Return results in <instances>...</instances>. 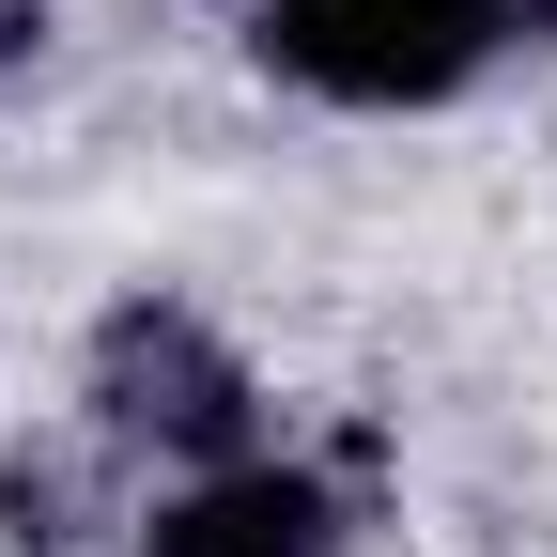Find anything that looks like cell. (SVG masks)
<instances>
[{
	"instance_id": "cell-1",
	"label": "cell",
	"mask_w": 557,
	"mask_h": 557,
	"mask_svg": "<svg viewBox=\"0 0 557 557\" xmlns=\"http://www.w3.org/2000/svg\"><path fill=\"white\" fill-rule=\"evenodd\" d=\"M557 47V0H248V62L341 124H434Z\"/></svg>"
},
{
	"instance_id": "cell-2",
	"label": "cell",
	"mask_w": 557,
	"mask_h": 557,
	"mask_svg": "<svg viewBox=\"0 0 557 557\" xmlns=\"http://www.w3.org/2000/svg\"><path fill=\"white\" fill-rule=\"evenodd\" d=\"M94 418V434L139 465V480H186V465H233V449H263L278 434V387H263V357L201 310V295H109L94 310V341H78V387H62Z\"/></svg>"
},
{
	"instance_id": "cell-3",
	"label": "cell",
	"mask_w": 557,
	"mask_h": 557,
	"mask_svg": "<svg viewBox=\"0 0 557 557\" xmlns=\"http://www.w3.org/2000/svg\"><path fill=\"white\" fill-rule=\"evenodd\" d=\"M124 557H357V480L310 465L295 434H263L233 465H186L139 496Z\"/></svg>"
},
{
	"instance_id": "cell-4",
	"label": "cell",
	"mask_w": 557,
	"mask_h": 557,
	"mask_svg": "<svg viewBox=\"0 0 557 557\" xmlns=\"http://www.w3.org/2000/svg\"><path fill=\"white\" fill-rule=\"evenodd\" d=\"M47 47V0H0V62H32Z\"/></svg>"
}]
</instances>
